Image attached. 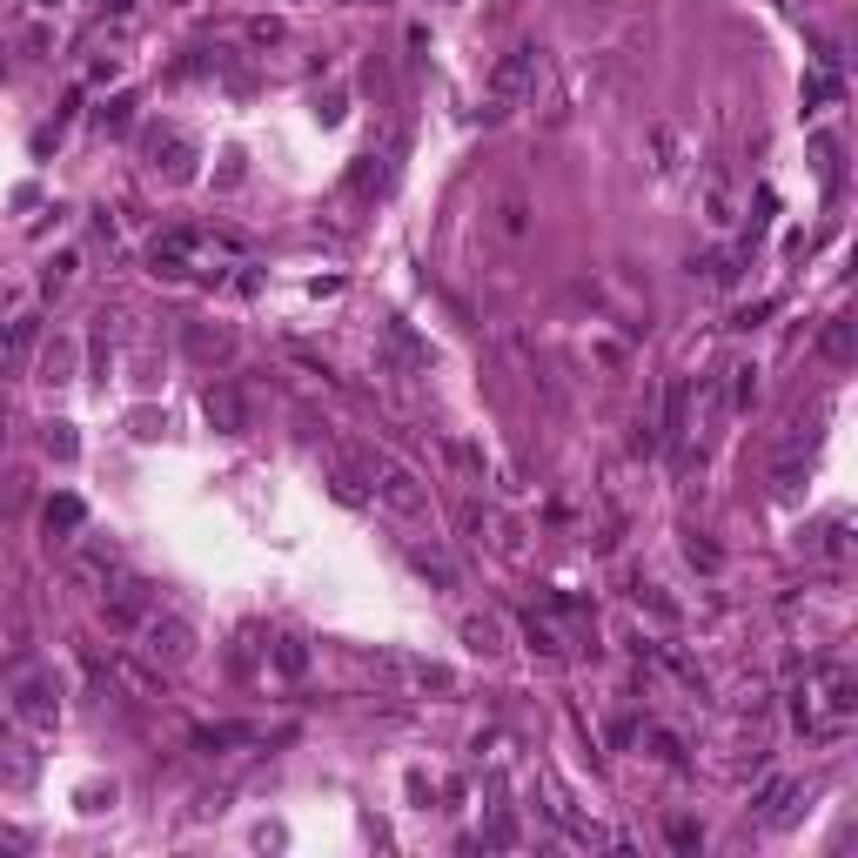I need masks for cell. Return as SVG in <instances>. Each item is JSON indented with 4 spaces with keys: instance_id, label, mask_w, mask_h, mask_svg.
I'll use <instances>...</instances> for the list:
<instances>
[{
    "instance_id": "d6a6232c",
    "label": "cell",
    "mask_w": 858,
    "mask_h": 858,
    "mask_svg": "<svg viewBox=\"0 0 858 858\" xmlns=\"http://www.w3.org/2000/svg\"><path fill=\"white\" fill-rule=\"evenodd\" d=\"M0 316H7V289H0Z\"/></svg>"
},
{
    "instance_id": "d4e9b609",
    "label": "cell",
    "mask_w": 858,
    "mask_h": 858,
    "mask_svg": "<svg viewBox=\"0 0 858 858\" xmlns=\"http://www.w3.org/2000/svg\"><path fill=\"white\" fill-rule=\"evenodd\" d=\"M825 356L852 362V322H832V329H825Z\"/></svg>"
},
{
    "instance_id": "ba28073f",
    "label": "cell",
    "mask_w": 858,
    "mask_h": 858,
    "mask_svg": "<svg viewBox=\"0 0 858 858\" xmlns=\"http://www.w3.org/2000/svg\"><path fill=\"white\" fill-rule=\"evenodd\" d=\"M202 409H208V423L228 429V436H242V429H249V396H242L235 383H208Z\"/></svg>"
},
{
    "instance_id": "4dcf8cb0",
    "label": "cell",
    "mask_w": 858,
    "mask_h": 858,
    "mask_svg": "<svg viewBox=\"0 0 858 858\" xmlns=\"http://www.w3.org/2000/svg\"><path fill=\"white\" fill-rule=\"evenodd\" d=\"M698 838H704V832H698V825H684V818H678V825H671V845H684V852H691Z\"/></svg>"
},
{
    "instance_id": "8fae6325",
    "label": "cell",
    "mask_w": 858,
    "mask_h": 858,
    "mask_svg": "<svg viewBox=\"0 0 858 858\" xmlns=\"http://www.w3.org/2000/svg\"><path fill=\"white\" fill-rule=\"evenodd\" d=\"M497 235H503V242H523V235H530V195H523V188H503V202H497Z\"/></svg>"
},
{
    "instance_id": "e0dca14e",
    "label": "cell",
    "mask_w": 858,
    "mask_h": 858,
    "mask_svg": "<svg viewBox=\"0 0 858 858\" xmlns=\"http://www.w3.org/2000/svg\"><path fill=\"white\" fill-rule=\"evenodd\" d=\"M41 383H74V342H47V356H41Z\"/></svg>"
},
{
    "instance_id": "83f0119b",
    "label": "cell",
    "mask_w": 858,
    "mask_h": 858,
    "mask_svg": "<svg viewBox=\"0 0 858 858\" xmlns=\"http://www.w3.org/2000/svg\"><path fill=\"white\" fill-rule=\"evenodd\" d=\"M68 275H74V255H54V262H47V275H41L47 295H54V289H68Z\"/></svg>"
},
{
    "instance_id": "52a82bcc",
    "label": "cell",
    "mask_w": 858,
    "mask_h": 858,
    "mask_svg": "<svg viewBox=\"0 0 858 858\" xmlns=\"http://www.w3.org/2000/svg\"><path fill=\"white\" fill-rule=\"evenodd\" d=\"M148 610H155V590L135 584V577H121V584L108 590V624H121V631H141Z\"/></svg>"
},
{
    "instance_id": "f546056e",
    "label": "cell",
    "mask_w": 858,
    "mask_h": 858,
    "mask_svg": "<svg viewBox=\"0 0 858 858\" xmlns=\"http://www.w3.org/2000/svg\"><path fill=\"white\" fill-rule=\"evenodd\" d=\"M684 550H691V564H698V570H718V550H711V543H698V537H691Z\"/></svg>"
},
{
    "instance_id": "ac0fdd59",
    "label": "cell",
    "mask_w": 858,
    "mask_h": 858,
    "mask_svg": "<svg viewBox=\"0 0 858 858\" xmlns=\"http://www.w3.org/2000/svg\"><path fill=\"white\" fill-rule=\"evenodd\" d=\"M81 523H88V510H81V497H54V503H47V537H54V530L68 537V530H81Z\"/></svg>"
},
{
    "instance_id": "6da1fadb",
    "label": "cell",
    "mask_w": 858,
    "mask_h": 858,
    "mask_svg": "<svg viewBox=\"0 0 858 858\" xmlns=\"http://www.w3.org/2000/svg\"><path fill=\"white\" fill-rule=\"evenodd\" d=\"M362 476H369V490H376V503H389L403 523H423L429 517V490L416 483V470H409L403 456L389 450H362Z\"/></svg>"
},
{
    "instance_id": "5bb4252c",
    "label": "cell",
    "mask_w": 858,
    "mask_h": 858,
    "mask_svg": "<svg viewBox=\"0 0 858 858\" xmlns=\"http://www.w3.org/2000/svg\"><path fill=\"white\" fill-rule=\"evenodd\" d=\"M389 671H396V678H409V684H423V691H450V671H443V664H423V657H383Z\"/></svg>"
},
{
    "instance_id": "ffe728a7",
    "label": "cell",
    "mask_w": 858,
    "mask_h": 858,
    "mask_svg": "<svg viewBox=\"0 0 858 858\" xmlns=\"http://www.w3.org/2000/svg\"><path fill=\"white\" fill-rule=\"evenodd\" d=\"M275 671L302 678V671H309V644H302V637H275Z\"/></svg>"
},
{
    "instance_id": "d6986e66",
    "label": "cell",
    "mask_w": 858,
    "mask_h": 858,
    "mask_svg": "<svg viewBox=\"0 0 858 858\" xmlns=\"http://www.w3.org/2000/svg\"><path fill=\"white\" fill-rule=\"evenodd\" d=\"M724 376H731V409H751V396H758V362H731Z\"/></svg>"
},
{
    "instance_id": "2e32d148",
    "label": "cell",
    "mask_w": 858,
    "mask_h": 858,
    "mask_svg": "<svg viewBox=\"0 0 858 858\" xmlns=\"http://www.w3.org/2000/svg\"><path fill=\"white\" fill-rule=\"evenodd\" d=\"M188 349L202 362H228L235 356V336H228V329H188Z\"/></svg>"
},
{
    "instance_id": "44dd1931",
    "label": "cell",
    "mask_w": 858,
    "mask_h": 858,
    "mask_svg": "<svg viewBox=\"0 0 858 858\" xmlns=\"http://www.w3.org/2000/svg\"><path fill=\"white\" fill-rule=\"evenodd\" d=\"M255 731H242V724H215V731H195V751H222V745H249Z\"/></svg>"
},
{
    "instance_id": "cb8c5ba5",
    "label": "cell",
    "mask_w": 858,
    "mask_h": 858,
    "mask_svg": "<svg viewBox=\"0 0 858 858\" xmlns=\"http://www.w3.org/2000/svg\"><path fill=\"white\" fill-rule=\"evenodd\" d=\"M812 155H818V175L838 188V135H818V141H812Z\"/></svg>"
},
{
    "instance_id": "7402d4cb",
    "label": "cell",
    "mask_w": 858,
    "mask_h": 858,
    "mask_svg": "<svg viewBox=\"0 0 858 858\" xmlns=\"http://www.w3.org/2000/svg\"><path fill=\"white\" fill-rule=\"evenodd\" d=\"M523 637H530V651H543V657H564V644H557V631H550L543 617H523Z\"/></svg>"
},
{
    "instance_id": "3957f363",
    "label": "cell",
    "mask_w": 858,
    "mask_h": 858,
    "mask_svg": "<svg viewBox=\"0 0 858 858\" xmlns=\"http://www.w3.org/2000/svg\"><path fill=\"white\" fill-rule=\"evenodd\" d=\"M537 74H543V54H537L530 41H517L497 68H490V108H483V114H490V121H497V114H510L523 94L537 88Z\"/></svg>"
},
{
    "instance_id": "7a4b0ae2",
    "label": "cell",
    "mask_w": 858,
    "mask_h": 858,
    "mask_svg": "<svg viewBox=\"0 0 858 858\" xmlns=\"http://www.w3.org/2000/svg\"><path fill=\"white\" fill-rule=\"evenodd\" d=\"M195 617H181V610H148L141 617V651H148V664H168V671H181L188 657H195Z\"/></svg>"
},
{
    "instance_id": "603a6c76",
    "label": "cell",
    "mask_w": 858,
    "mask_h": 858,
    "mask_svg": "<svg viewBox=\"0 0 858 858\" xmlns=\"http://www.w3.org/2000/svg\"><path fill=\"white\" fill-rule=\"evenodd\" d=\"M704 282H711V289H731V282H738V255H711V262H704Z\"/></svg>"
},
{
    "instance_id": "7c38bea8",
    "label": "cell",
    "mask_w": 858,
    "mask_h": 858,
    "mask_svg": "<svg viewBox=\"0 0 858 858\" xmlns=\"http://www.w3.org/2000/svg\"><path fill=\"white\" fill-rule=\"evenodd\" d=\"M798 791H805L798 778H771V785L758 791V825H785V818H791V798H798Z\"/></svg>"
},
{
    "instance_id": "4316f807",
    "label": "cell",
    "mask_w": 858,
    "mask_h": 858,
    "mask_svg": "<svg viewBox=\"0 0 858 858\" xmlns=\"http://www.w3.org/2000/svg\"><path fill=\"white\" fill-rule=\"evenodd\" d=\"M34 336H41V329H34V316H21L14 329H7V356H27V349H34Z\"/></svg>"
},
{
    "instance_id": "277c9868",
    "label": "cell",
    "mask_w": 858,
    "mask_h": 858,
    "mask_svg": "<svg viewBox=\"0 0 858 858\" xmlns=\"http://www.w3.org/2000/svg\"><path fill=\"white\" fill-rule=\"evenodd\" d=\"M228 249L222 235H208V228H168L155 249H148V262H155V275H168V282H181V275H195V262L202 255Z\"/></svg>"
},
{
    "instance_id": "9a60e30c",
    "label": "cell",
    "mask_w": 858,
    "mask_h": 858,
    "mask_svg": "<svg viewBox=\"0 0 858 858\" xmlns=\"http://www.w3.org/2000/svg\"><path fill=\"white\" fill-rule=\"evenodd\" d=\"M409 564L423 570V577H429L436 590H456V564L443 557V550H429V543H409Z\"/></svg>"
},
{
    "instance_id": "8992f818",
    "label": "cell",
    "mask_w": 858,
    "mask_h": 858,
    "mask_svg": "<svg viewBox=\"0 0 858 858\" xmlns=\"http://www.w3.org/2000/svg\"><path fill=\"white\" fill-rule=\"evenodd\" d=\"M383 356L396 362V369H403V376H423L429 362H436V349H429L423 336H416V329H409V322H383Z\"/></svg>"
},
{
    "instance_id": "1f68e13d",
    "label": "cell",
    "mask_w": 858,
    "mask_h": 858,
    "mask_svg": "<svg viewBox=\"0 0 858 858\" xmlns=\"http://www.w3.org/2000/svg\"><path fill=\"white\" fill-rule=\"evenodd\" d=\"M101 7H108V14H128V7H135V0H101Z\"/></svg>"
},
{
    "instance_id": "5b68a950",
    "label": "cell",
    "mask_w": 858,
    "mask_h": 858,
    "mask_svg": "<svg viewBox=\"0 0 858 858\" xmlns=\"http://www.w3.org/2000/svg\"><path fill=\"white\" fill-rule=\"evenodd\" d=\"M195 155L202 148H195V135H181V128H155L148 135V161H155L161 181H188L195 175Z\"/></svg>"
},
{
    "instance_id": "30bf717a",
    "label": "cell",
    "mask_w": 858,
    "mask_h": 858,
    "mask_svg": "<svg viewBox=\"0 0 858 858\" xmlns=\"http://www.w3.org/2000/svg\"><path fill=\"white\" fill-rule=\"evenodd\" d=\"M14 711H21L27 724H54V718H61V691H54L47 678H27L21 698H14Z\"/></svg>"
},
{
    "instance_id": "836d02e7",
    "label": "cell",
    "mask_w": 858,
    "mask_h": 858,
    "mask_svg": "<svg viewBox=\"0 0 858 858\" xmlns=\"http://www.w3.org/2000/svg\"><path fill=\"white\" fill-rule=\"evenodd\" d=\"M41 7H61V0H41Z\"/></svg>"
},
{
    "instance_id": "9c48e42d",
    "label": "cell",
    "mask_w": 858,
    "mask_h": 858,
    "mask_svg": "<svg viewBox=\"0 0 858 858\" xmlns=\"http://www.w3.org/2000/svg\"><path fill=\"white\" fill-rule=\"evenodd\" d=\"M818 698H825L832 724H845V718L858 711V678L845 671V664H818Z\"/></svg>"
},
{
    "instance_id": "4fadbf2b",
    "label": "cell",
    "mask_w": 858,
    "mask_h": 858,
    "mask_svg": "<svg viewBox=\"0 0 858 858\" xmlns=\"http://www.w3.org/2000/svg\"><path fill=\"white\" fill-rule=\"evenodd\" d=\"M463 644H470V651H483V657H503V651H510V644H503V624L490 617V610L463 617Z\"/></svg>"
},
{
    "instance_id": "484cf974",
    "label": "cell",
    "mask_w": 858,
    "mask_h": 858,
    "mask_svg": "<svg viewBox=\"0 0 858 858\" xmlns=\"http://www.w3.org/2000/svg\"><path fill=\"white\" fill-rule=\"evenodd\" d=\"M812 550H825V557H838V550H845V517H832V523H818V537H812Z\"/></svg>"
},
{
    "instance_id": "f1b7e54d",
    "label": "cell",
    "mask_w": 858,
    "mask_h": 858,
    "mask_svg": "<svg viewBox=\"0 0 858 858\" xmlns=\"http://www.w3.org/2000/svg\"><path fill=\"white\" fill-rule=\"evenodd\" d=\"M47 450L68 463V456H74V429H68V423H54V429H47Z\"/></svg>"
}]
</instances>
